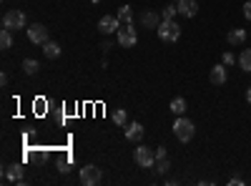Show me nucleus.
<instances>
[{
  "mask_svg": "<svg viewBox=\"0 0 251 186\" xmlns=\"http://www.w3.org/2000/svg\"><path fill=\"white\" fill-rule=\"evenodd\" d=\"M239 66H241V71L251 73V48H244V51H241V55H239Z\"/></svg>",
  "mask_w": 251,
  "mask_h": 186,
  "instance_id": "2eb2a0df",
  "label": "nucleus"
},
{
  "mask_svg": "<svg viewBox=\"0 0 251 186\" xmlns=\"http://www.w3.org/2000/svg\"><path fill=\"white\" fill-rule=\"evenodd\" d=\"M38 68H40L38 60H33V58H25V60H23V71H25L28 76H35V73H38Z\"/></svg>",
  "mask_w": 251,
  "mask_h": 186,
  "instance_id": "a211bd4d",
  "label": "nucleus"
},
{
  "mask_svg": "<svg viewBox=\"0 0 251 186\" xmlns=\"http://www.w3.org/2000/svg\"><path fill=\"white\" fill-rule=\"evenodd\" d=\"M171 111H174L176 116H183V113H186V101H183L181 96L171 101Z\"/></svg>",
  "mask_w": 251,
  "mask_h": 186,
  "instance_id": "6ab92c4d",
  "label": "nucleus"
},
{
  "mask_svg": "<svg viewBox=\"0 0 251 186\" xmlns=\"http://www.w3.org/2000/svg\"><path fill=\"white\" fill-rule=\"evenodd\" d=\"M244 18L251 20V0H246V3H244Z\"/></svg>",
  "mask_w": 251,
  "mask_h": 186,
  "instance_id": "b1692460",
  "label": "nucleus"
},
{
  "mask_svg": "<svg viewBox=\"0 0 251 186\" xmlns=\"http://www.w3.org/2000/svg\"><path fill=\"white\" fill-rule=\"evenodd\" d=\"M133 159H136L138 166L151 169L153 163H156V151H153V149H149V146H138V149H136V154H133Z\"/></svg>",
  "mask_w": 251,
  "mask_h": 186,
  "instance_id": "423d86ee",
  "label": "nucleus"
},
{
  "mask_svg": "<svg viewBox=\"0 0 251 186\" xmlns=\"http://www.w3.org/2000/svg\"><path fill=\"white\" fill-rule=\"evenodd\" d=\"M43 53H46V58H58L60 55V46L55 43V40H48V43H43Z\"/></svg>",
  "mask_w": 251,
  "mask_h": 186,
  "instance_id": "4468645a",
  "label": "nucleus"
},
{
  "mask_svg": "<svg viewBox=\"0 0 251 186\" xmlns=\"http://www.w3.org/2000/svg\"><path fill=\"white\" fill-rule=\"evenodd\" d=\"M116 38H118V46H121V48H133V46L138 43V33H136L133 23L121 26V30L116 33Z\"/></svg>",
  "mask_w": 251,
  "mask_h": 186,
  "instance_id": "7ed1b4c3",
  "label": "nucleus"
},
{
  "mask_svg": "<svg viewBox=\"0 0 251 186\" xmlns=\"http://www.w3.org/2000/svg\"><path fill=\"white\" fill-rule=\"evenodd\" d=\"M171 169V163H169V159H158V163H156V171L158 174H166V171H169Z\"/></svg>",
  "mask_w": 251,
  "mask_h": 186,
  "instance_id": "5701e85b",
  "label": "nucleus"
},
{
  "mask_svg": "<svg viewBox=\"0 0 251 186\" xmlns=\"http://www.w3.org/2000/svg\"><path fill=\"white\" fill-rule=\"evenodd\" d=\"M3 28H8V30L25 28V13H23V10H8V13L3 15Z\"/></svg>",
  "mask_w": 251,
  "mask_h": 186,
  "instance_id": "20e7f679",
  "label": "nucleus"
},
{
  "mask_svg": "<svg viewBox=\"0 0 251 186\" xmlns=\"http://www.w3.org/2000/svg\"><path fill=\"white\" fill-rule=\"evenodd\" d=\"M244 40H246V30L244 28H234L231 33H228V43L231 46H241Z\"/></svg>",
  "mask_w": 251,
  "mask_h": 186,
  "instance_id": "ddd939ff",
  "label": "nucleus"
},
{
  "mask_svg": "<svg viewBox=\"0 0 251 186\" xmlns=\"http://www.w3.org/2000/svg\"><path fill=\"white\" fill-rule=\"evenodd\" d=\"M113 121H116V126H126V121H128V113H126L123 108H116V113H113Z\"/></svg>",
  "mask_w": 251,
  "mask_h": 186,
  "instance_id": "412c9836",
  "label": "nucleus"
},
{
  "mask_svg": "<svg viewBox=\"0 0 251 186\" xmlns=\"http://www.w3.org/2000/svg\"><path fill=\"white\" fill-rule=\"evenodd\" d=\"M208 78H211L214 86H224L226 78H228V76H226V66H214L211 73H208Z\"/></svg>",
  "mask_w": 251,
  "mask_h": 186,
  "instance_id": "9d476101",
  "label": "nucleus"
},
{
  "mask_svg": "<svg viewBox=\"0 0 251 186\" xmlns=\"http://www.w3.org/2000/svg\"><path fill=\"white\" fill-rule=\"evenodd\" d=\"M91 3H100V0H91Z\"/></svg>",
  "mask_w": 251,
  "mask_h": 186,
  "instance_id": "cd10ccee",
  "label": "nucleus"
},
{
  "mask_svg": "<svg viewBox=\"0 0 251 186\" xmlns=\"http://www.w3.org/2000/svg\"><path fill=\"white\" fill-rule=\"evenodd\" d=\"M126 138H128V141H141L143 138V126H141V123H128V126H126Z\"/></svg>",
  "mask_w": 251,
  "mask_h": 186,
  "instance_id": "9b49d317",
  "label": "nucleus"
},
{
  "mask_svg": "<svg viewBox=\"0 0 251 186\" xmlns=\"http://www.w3.org/2000/svg\"><path fill=\"white\" fill-rule=\"evenodd\" d=\"M176 8L183 18H196V13H199L196 0H176Z\"/></svg>",
  "mask_w": 251,
  "mask_h": 186,
  "instance_id": "1a4fd4ad",
  "label": "nucleus"
},
{
  "mask_svg": "<svg viewBox=\"0 0 251 186\" xmlns=\"http://www.w3.org/2000/svg\"><path fill=\"white\" fill-rule=\"evenodd\" d=\"M176 13H178V8H176V5H166L161 15H163L166 20H174V18H176Z\"/></svg>",
  "mask_w": 251,
  "mask_h": 186,
  "instance_id": "4be33fe9",
  "label": "nucleus"
},
{
  "mask_svg": "<svg viewBox=\"0 0 251 186\" xmlns=\"http://www.w3.org/2000/svg\"><path fill=\"white\" fill-rule=\"evenodd\" d=\"M98 30L100 33H118L121 30V20H118V15H103L100 20H98Z\"/></svg>",
  "mask_w": 251,
  "mask_h": 186,
  "instance_id": "6e6552de",
  "label": "nucleus"
},
{
  "mask_svg": "<svg viewBox=\"0 0 251 186\" xmlns=\"http://www.w3.org/2000/svg\"><path fill=\"white\" fill-rule=\"evenodd\" d=\"M5 179L8 181H23V166H20V163H10V166H5Z\"/></svg>",
  "mask_w": 251,
  "mask_h": 186,
  "instance_id": "f8f14e48",
  "label": "nucleus"
},
{
  "mask_svg": "<svg viewBox=\"0 0 251 186\" xmlns=\"http://www.w3.org/2000/svg\"><path fill=\"white\" fill-rule=\"evenodd\" d=\"M118 20H121V26L133 23V10H131V5H123V8L118 10Z\"/></svg>",
  "mask_w": 251,
  "mask_h": 186,
  "instance_id": "dca6fc26",
  "label": "nucleus"
},
{
  "mask_svg": "<svg viewBox=\"0 0 251 186\" xmlns=\"http://www.w3.org/2000/svg\"><path fill=\"white\" fill-rule=\"evenodd\" d=\"M141 20H143V26H146V28H158V26H161V18H158L156 13H143Z\"/></svg>",
  "mask_w": 251,
  "mask_h": 186,
  "instance_id": "f3484780",
  "label": "nucleus"
},
{
  "mask_svg": "<svg viewBox=\"0 0 251 186\" xmlns=\"http://www.w3.org/2000/svg\"><path fill=\"white\" fill-rule=\"evenodd\" d=\"M234 60H236V58H234V53H224V66H231Z\"/></svg>",
  "mask_w": 251,
  "mask_h": 186,
  "instance_id": "393cba45",
  "label": "nucleus"
},
{
  "mask_svg": "<svg viewBox=\"0 0 251 186\" xmlns=\"http://www.w3.org/2000/svg\"><path fill=\"white\" fill-rule=\"evenodd\" d=\"M100 181V169L93 166V163H88V166H83L80 169V184H86V186H96Z\"/></svg>",
  "mask_w": 251,
  "mask_h": 186,
  "instance_id": "0eeeda50",
  "label": "nucleus"
},
{
  "mask_svg": "<svg viewBox=\"0 0 251 186\" xmlns=\"http://www.w3.org/2000/svg\"><path fill=\"white\" fill-rule=\"evenodd\" d=\"M246 101H249V103H251V88H249V91H246Z\"/></svg>",
  "mask_w": 251,
  "mask_h": 186,
  "instance_id": "bb28decb",
  "label": "nucleus"
},
{
  "mask_svg": "<svg viewBox=\"0 0 251 186\" xmlns=\"http://www.w3.org/2000/svg\"><path fill=\"white\" fill-rule=\"evenodd\" d=\"M156 159H166V149H163V146L156 149Z\"/></svg>",
  "mask_w": 251,
  "mask_h": 186,
  "instance_id": "a878e982",
  "label": "nucleus"
},
{
  "mask_svg": "<svg viewBox=\"0 0 251 186\" xmlns=\"http://www.w3.org/2000/svg\"><path fill=\"white\" fill-rule=\"evenodd\" d=\"M156 33H158V38L161 40H166V43H176V40L181 38V26L176 23V20H161V26L156 28Z\"/></svg>",
  "mask_w": 251,
  "mask_h": 186,
  "instance_id": "f03ea898",
  "label": "nucleus"
},
{
  "mask_svg": "<svg viewBox=\"0 0 251 186\" xmlns=\"http://www.w3.org/2000/svg\"><path fill=\"white\" fill-rule=\"evenodd\" d=\"M25 30H28V40H30V43H35V46L48 43V28H46L43 23H33V26H28Z\"/></svg>",
  "mask_w": 251,
  "mask_h": 186,
  "instance_id": "39448f33",
  "label": "nucleus"
},
{
  "mask_svg": "<svg viewBox=\"0 0 251 186\" xmlns=\"http://www.w3.org/2000/svg\"><path fill=\"white\" fill-rule=\"evenodd\" d=\"M174 133H176V138L178 141H183V143H188L194 136H196V126H194V121L191 118H186V116H178L176 121H174Z\"/></svg>",
  "mask_w": 251,
  "mask_h": 186,
  "instance_id": "f257e3e1",
  "label": "nucleus"
},
{
  "mask_svg": "<svg viewBox=\"0 0 251 186\" xmlns=\"http://www.w3.org/2000/svg\"><path fill=\"white\" fill-rule=\"evenodd\" d=\"M10 33L13 30H8V28H3V33H0V46H3V51H8L13 46V35Z\"/></svg>",
  "mask_w": 251,
  "mask_h": 186,
  "instance_id": "aec40b11",
  "label": "nucleus"
}]
</instances>
